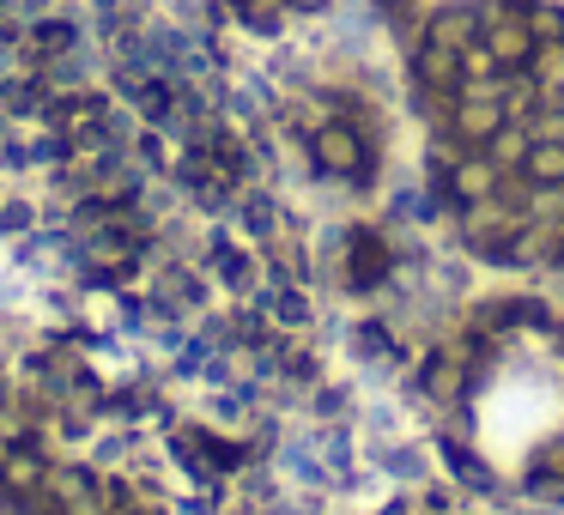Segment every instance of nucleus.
I'll return each instance as SVG.
<instances>
[{
    "label": "nucleus",
    "mask_w": 564,
    "mask_h": 515,
    "mask_svg": "<svg viewBox=\"0 0 564 515\" xmlns=\"http://www.w3.org/2000/svg\"><path fill=\"white\" fill-rule=\"evenodd\" d=\"M437 25L425 73L437 207L480 261L516 273H564V85L528 73V43L504 19Z\"/></svg>",
    "instance_id": "nucleus-1"
},
{
    "label": "nucleus",
    "mask_w": 564,
    "mask_h": 515,
    "mask_svg": "<svg viewBox=\"0 0 564 515\" xmlns=\"http://www.w3.org/2000/svg\"><path fill=\"white\" fill-rule=\"evenodd\" d=\"M419 395L456 467L516 498H564V291H498L461 309Z\"/></svg>",
    "instance_id": "nucleus-2"
}]
</instances>
